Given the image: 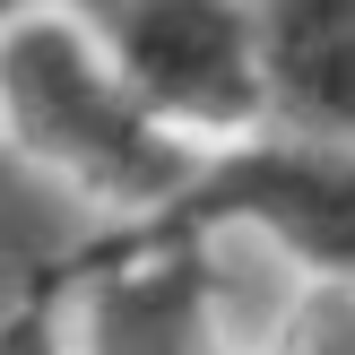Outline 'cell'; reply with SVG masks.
I'll use <instances>...</instances> for the list:
<instances>
[{"label":"cell","instance_id":"1","mask_svg":"<svg viewBox=\"0 0 355 355\" xmlns=\"http://www.w3.org/2000/svg\"><path fill=\"white\" fill-rule=\"evenodd\" d=\"M0 113L52 173H69L121 208L191 200L182 148L104 69V52L78 35V17H17L0 35Z\"/></svg>","mask_w":355,"mask_h":355},{"label":"cell","instance_id":"2","mask_svg":"<svg viewBox=\"0 0 355 355\" xmlns=\"http://www.w3.org/2000/svg\"><path fill=\"white\" fill-rule=\"evenodd\" d=\"M69 17L156 121L234 130L260 113L252 0H69Z\"/></svg>","mask_w":355,"mask_h":355},{"label":"cell","instance_id":"3","mask_svg":"<svg viewBox=\"0 0 355 355\" xmlns=\"http://www.w3.org/2000/svg\"><path fill=\"white\" fill-rule=\"evenodd\" d=\"M182 208L191 217H243V225H260V234H277L295 260L329 269L355 295V148L277 139V148L225 156Z\"/></svg>","mask_w":355,"mask_h":355},{"label":"cell","instance_id":"4","mask_svg":"<svg viewBox=\"0 0 355 355\" xmlns=\"http://www.w3.org/2000/svg\"><path fill=\"white\" fill-rule=\"evenodd\" d=\"M260 104L304 148H355V0H252Z\"/></svg>","mask_w":355,"mask_h":355},{"label":"cell","instance_id":"5","mask_svg":"<svg viewBox=\"0 0 355 355\" xmlns=\"http://www.w3.org/2000/svg\"><path fill=\"white\" fill-rule=\"evenodd\" d=\"M87 355H217L200 269L148 260V269L96 286V304H87Z\"/></svg>","mask_w":355,"mask_h":355},{"label":"cell","instance_id":"6","mask_svg":"<svg viewBox=\"0 0 355 355\" xmlns=\"http://www.w3.org/2000/svg\"><path fill=\"white\" fill-rule=\"evenodd\" d=\"M286 355H355V295H347V286L312 295V304L295 312V338H286Z\"/></svg>","mask_w":355,"mask_h":355},{"label":"cell","instance_id":"7","mask_svg":"<svg viewBox=\"0 0 355 355\" xmlns=\"http://www.w3.org/2000/svg\"><path fill=\"white\" fill-rule=\"evenodd\" d=\"M0 355H61V338H52L44 312H17V321L0 329Z\"/></svg>","mask_w":355,"mask_h":355},{"label":"cell","instance_id":"8","mask_svg":"<svg viewBox=\"0 0 355 355\" xmlns=\"http://www.w3.org/2000/svg\"><path fill=\"white\" fill-rule=\"evenodd\" d=\"M0 9H9V0H0Z\"/></svg>","mask_w":355,"mask_h":355}]
</instances>
